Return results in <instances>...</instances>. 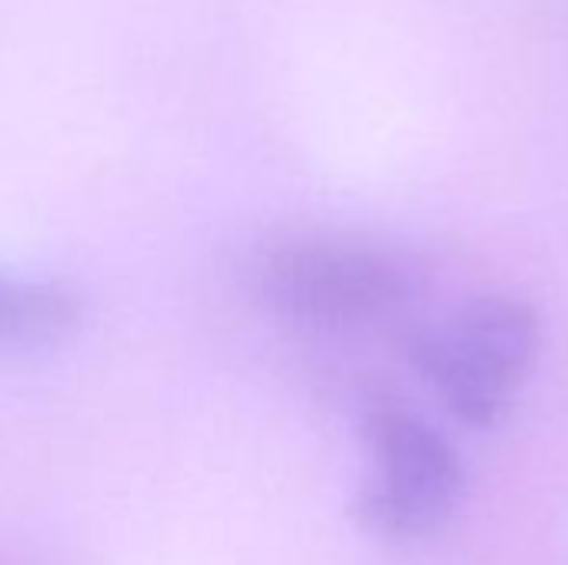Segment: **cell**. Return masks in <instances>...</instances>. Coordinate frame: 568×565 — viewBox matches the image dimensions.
I'll use <instances>...</instances> for the list:
<instances>
[{"label":"cell","instance_id":"obj_1","mask_svg":"<svg viewBox=\"0 0 568 565\" xmlns=\"http://www.w3.org/2000/svg\"><path fill=\"white\" fill-rule=\"evenodd\" d=\"M536 346V313L519 300L489 296L419 333L413 360L463 423L489 426L523 386Z\"/></svg>","mask_w":568,"mask_h":565},{"label":"cell","instance_id":"obj_2","mask_svg":"<svg viewBox=\"0 0 568 565\" xmlns=\"http://www.w3.org/2000/svg\"><path fill=\"white\" fill-rule=\"evenodd\" d=\"M373 476L359 493V516L379 536L436 529L459 500L463 466L456 450L426 420L393 400L366 410Z\"/></svg>","mask_w":568,"mask_h":565},{"label":"cell","instance_id":"obj_3","mask_svg":"<svg viewBox=\"0 0 568 565\" xmlns=\"http://www.w3.org/2000/svg\"><path fill=\"white\" fill-rule=\"evenodd\" d=\"M260 293L290 320L346 326L389 313L406 293V276L363 243L290 240L263 256Z\"/></svg>","mask_w":568,"mask_h":565},{"label":"cell","instance_id":"obj_4","mask_svg":"<svg viewBox=\"0 0 568 565\" xmlns=\"http://www.w3.org/2000/svg\"><path fill=\"white\" fill-rule=\"evenodd\" d=\"M80 320L77 296L50 280L0 273V346H40L67 336Z\"/></svg>","mask_w":568,"mask_h":565}]
</instances>
